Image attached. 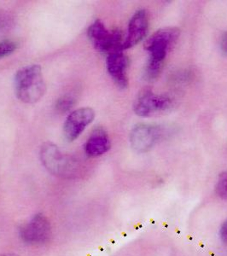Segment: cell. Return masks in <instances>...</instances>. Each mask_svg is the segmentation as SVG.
Returning a JSON list of instances; mask_svg holds the SVG:
<instances>
[{"instance_id":"ba28073f","label":"cell","mask_w":227,"mask_h":256,"mask_svg":"<svg viewBox=\"0 0 227 256\" xmlns=\"http://www.w3.org/2000/svg\"><path fill=\"white\" fill-rule=\"evenodd\" d=\"M159 137L160 131L156 126L140 123L131 131L130 144L138 153H146L154 147Z\"/></svg>"},{"instance_id":"8992f818","label":"cell","mask_w":227,"mask_h":256,"mask_svg":"<svg viewBox=\"0 0 227 256\" xmlns=\"http://www.w3.org/2000/svg\"><path fill=\"white\" fill-rule=\"evenodd\" d=\"M52 227L49 220L43 214H36L30 222L20 227V236L26 244H40L49 240Z\"/></svg>"},{"instance_id":"6da1fadb","label":"cell","mask_w":227,"mask_h":256,"mask_svg":"<svg viewBox=\"0 0 227 256\" xmlns=\"http://www.w3.org/2000/svg\"><path fill=\"white\" fill-rule=\"evenodd\" d=\"M16 96L20 101L28 104L38 102L46 92L42 68L32 64L18 70L14 77Z\"/></svg>"},{"instance_id":"9c48e42d","label":"cell","mask_w":227,"mask_h":256,"mask_svg":"<svg viewBox=\"0 0 227 256\" xmlns=\"http://www.w3.org/2000/svg\"><path fill=\"white\" fill-rule=\"evenodd\" d=\"M106 67L114 83L120 89H126L128 86V70L129 59L122 50L112 52L107 56Z\"/></svg>"},{"instance_id":"7c38bea8","label":"cell","mask_w":227,"mask_h":256,"mask_svg":"<svg viewBox=\"0 0 227 256\" xmlns=\"http://www.w3.org/2000/svg\"><path fill=\"white\" fill-rule=\"evenodd\" d=\"M76 104V98L71 95H64L58 99L56 102V110L58 112L61 114H65L73 108L74 105Z\"/></svg>"},{"instance_id":"277c9868","label":"cell","mask_w":227,"mask_h":256,"mask_svg":"<svg viewBox=\"0 0 227 256\" xmlns=\"http://www.w3.org/2000/svg\"><path fill=\"white\" fill-rule=\"evenodd\" d=\"M88 37L92 46L100 52L108 56L112 52L123 50V35L120 30H107L104 24L96 20L88 30Z\"/></svg>"},{"instance_id":"9a60e30c","label":"cell","mask_w":227,"mask_h":256,"mask_svg":"<svg viewBox=\"0 0 227 256\" xmlns=\"http://www.w3.org/2000/svg\"><path fill=\"white\" fill-rule=\"evenodd\" d=\"M220 50L223 55L227 56V32H224L220 38Z\"/></svg>"},{"instance_id":"5bb4252c","label":"cell","mask_w":227,"mask_h":256,"mask_svg":"<svg viewBox=\"0 0 227 256\" xmlns=\"http://www.w3.org/2000/svg\"><path fill=\"white\" fill-rule=\"evenodd\" d=\"M216 192L220 198L227 200V172L220 175L216 186Z\"/></svg>"},{"instance_id":"4fadbf2b","label":"cell","mask_w":227,"mask_h":256,"mask_svg":"<svg viewBox=\"0 0 227 256\" xmlns=\"http://www.w3.org/2000/svg\"><path fill=\"white\" fill-rule=\"evenodd\" d=\"M18 48V44L16 41L3 40L0 42V59L4 58L15 52Z\"/></svg>"},{"instance_id":"30bf717a","label":"cell","mask_w":227,"mask_h":256,"mask_svg":"<svg viewBox=\"0 0 227 256\" xmlns=\"http://www.w3.org/2000/svg\"><path fill=\"white\" fill-rule=\"evenodd\" d=\"M148 30V16L146 10H138L129 22L128 34L124 38L123 50L130 49L146 38Z\"/></svg>"},{"instance_id":"52a82bcc","label":"cell","mask_w":227,"mask_h":256,"mask_svg":"<svg viewBox=\"0 0 227 256\" xmlns=\"http://www.w3.org/2000/svg\"><path fill=\"white\" fill-rule=\"evenodd\" d=\"M95 118L92 108L84 107L70 113L64 125V135L68 142H73L80 136L84 129Z\"/></svg>"},{"instance_id":"5b68a950","label":"cell","mask_w":227,"mask_h":256,"mask_svg":"<svg viewBox=\"0 0 227 256\" xmlns=\"http://www.w3.org/2000/svg\"><path fill=\"white\" fill-rule=\"evenodd\" d=\"M174 100L166 94H156L150 89L142 90L134 104L135 114L140 117H150L166 112L172 108Z\"/></svg>"},{"instance_id":"e0dca14e","label":"cell","mask_w":227,"mask_h":256,"mask_svg":"<svg viewBox=\"0 0 227 256\" xmlns=\"http://www.w3.org/2000/svg\"><path fill=\"white\" fill-rule=\"evenodd\" d=\"M0 256H18L15 254H0Z\"/></svg>"},{"instance_id":"7a4b0ae2","label":"cell","mask_w":227,"mask_h":256,"mask_svg":"<svg viewBox=\"0 0 227 256\" xmlns=\"http://www.w3.org/2000/svg\"><path fill=\"white\" fill-rule=\"evenodd\" d=\"M180 34V30L172 26L154 32L144 43V49L150 55L147 64L163 68L168 53L177 43Z\"/></svg>"},{"instance_id":"8fae6325","label":"cell","mask_w":227,"mask_h":256,"mask_svg":"<svg viewBox=\"0 0 227 256\" xmlns=\"http://www.w3.org/2000/svg\"><path fill=\"white\" fill-rule=\"evenodd\" d=\"M111 147L110 140L104 128H94L84 144V152L89 158H96L105 154Z\"/></svg>"},{"instance_id":"2e32d148","label":"cell","mask_w":227,"mask_h":256,"mask_svg":"<svg viewBox=\"0 0 227 256\" xmlns=\"http://www.w3.org/2000/svg\"><path fill=\"white\" fill-rule=\"evenodd\" d=\"M220 236L224 242H227V220L222 224V228H220Z\"/></svg>"},{"instance_id":"3957f363","label":"cell","mask_w":227,"mask_h":256,"mask_svg":"<svg viewBox=\"0 0 227 256\" xmlns=\"http://www.w3.org/2000/svg\"><path fill=\"white\" fill-rule=\"evenodd\" d=\"M41 162L52 174L59 177L70 178L78 172L76 160L65 156L58 146L52 142L43 144L40 150Z\"/></svg>"}]
</instances>
